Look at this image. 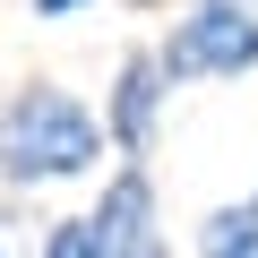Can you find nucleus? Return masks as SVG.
Returning <instances> with one entry per match:
<instances>
[{
  "mask_svg": "<svg viewBox=\"0 0 258 258\" xmlns=\"http://www.w3.org/2000/svg\"><path fill=\"white\" fill-rule=\"evenodd\" d=\"M112 147L103 112H86L69 86L35 78L0 103V181L9 189H52V181H86Z\"/></svg>",
  "mask_w": 258,
  "mask_h": 258,
  "instance_id": "nucleus-1",
  "label": "nucleus"
},
{
  "mask_svg": "<svg viewBox=\"0 0 258 258\" xmlns=\"http://www.w3.org/2000/svg\"><path fill=\"white\" fill-rule=\"evenodd\" d=\"M172 86H207V78H241L258 69V0H189L155 43Z\"/></svg>",
  "mask_w": 258,
  "mask_h": 258,
  "instance_id": "nucleus-2",
  "label": "nucleus"
},
{
  "mask_svg": "<svg viewBox=\"0 0 258 258\" xmlns=\"http://www.w3.org/2000/svg\"><path fill=\"white\" fill-rule=\"evenodd\" d=\"M164 103H172V78L155 60V43H129L112 86H103V129H112V155L120 164H147L155 138H164Z\"/></svg>",
  "mask_w": 258,
  "mask_h": 258,
  "instance_id": "nucleus-3",
  "label": "nucleus"
},
{
  "mask_svg": "<svg viewBox=\"0 0 258 258\" xmlns=\"http://www.w3.org/2000/svg\"><path fill=\"white\" fill-rule=\"evenodd\" d=\"M86 215H95V232H103V258H172V241H164V207H155L147 164L103 172V198H95Z\"/></svg>",
  "mask_w": 258,
  "mask_h": 258,
  "instance_id": "nucleus-4",
  "label": "nucleus"
},
{
  "mask_svg": "<svg viewBox=\"0 0 258 258\" xmlns=\"http://www.w3.org/2000/svg\"><path fill=\"white\" fill-rule=\"evenodd\" d=\"M198 258H258V198H232L198 224Z\"/></svg>",
  "mask_w": 258,
  "mask_h": 258,
  "instance_id": "nucleus-5",
  "label": "nucleus"
},
{
  "mask_svg": "<svg viewBox=\"0 0 258 258\" xmlns=\"http://www.w3.org/2000/svg\"><path fill=\"white\" fill-rule=\"evenodd\" d=\"M35 258H103L95 215H52V232H43V249H35Z\"/></svg>",
  "mask_w": 258,
  "mask_h": 258,
  "instance_id": "nucleus-6",
  "label": "nucleus"
},
{
  "mask_svg": "<svg viewBox=\"0 0 258 258\" xmlns=\"http://www.w3.org/2000/svg\"><path fill=\"white\" fill-rule=\"evenodd\" d=\"M78 9H95V0H35V18H78Z\"/></svg>",
  "mask_w": 258,
  "mask_h": 258,
  "instance_id": "nucleus-7",
  "label": "nucleus"
},
{
  "mask_svg": "<svg viewBox=\"0 0 258 258\" xmlns=\"http://www.w3.org/2000/svg\"><path fill=\"white\" fill-rule=\"evenodd\" d=\"M9 224H18V215H9V207H0V258H18V241H9Z\"/></svg>",
  "mask_w": 258,
  "mask_h": 258,
  "instance_id": "nucleus-8",
  "label": "nucleus"
}]
</instances>
